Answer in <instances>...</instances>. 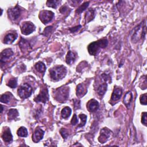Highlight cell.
<instances>
[{
  "label": "cell",
  "mask_w": 147,
  "mask_h": 147,
  "mask_svg": "<svg viewBox=\"0 0 147 147\" xmlns=\"http://www.w3.org/2000/svg\"><path fill=\"white\" fill-rule=\"evenodd\" d=\"M132 41L136 43L141 39L144 40L146 35V24L143 20L140 24L137 26L131 33Z\"/></svg>",
  "instance_id": "1"
},
{
  "label": "cell",
  "mask_w": 147,
  "mask_h": 147,
  "mask_svg": "<svg viewBox=\"0 0 147 147\" xmlns=\"http://www.w3.org/2000/svg\"><path fill=\"white\" fill-rule=\"evenodd\" d=\"M108 44V41L106 39H102L96 41L91 43L88 46V52L93 56L97 55L100 49L105 48Z\"/></svg>",
  "instance_id": "2"
},
{
  "label": "cell",
  "mask_w": 147,
  "mask_h": 147,
  "mask_svg": "<svg viewBox=\"0 0 147 147\" xmlns=\"http://www.w3.org/2000/svg\"><path fill=\"white\" fill-rule=\"evenodd\" d=\"M67 74L66 68L63 66H57L50 70L51 78L54 81H59L65 77Z\"/></svg>",
  "instance_id": "3"
},
{
  "label": "cell",
  "mask_w": 147,
  "mask_h": 147,
  "mask_svg": "<svg viewBox=\"0 0 147 147\" xmlns=\"http://www.w3.org/2000/svg\"><path fill=\"white\" fill-rule=\"evenodd\" d=\"M33 93V89L30 85L25 83L22 84L18 89V94L22 99L29 98Z\"/></svg>",
  "instance_id": "4"
},
{
  "label": "cell",
  "mask_w": 147,
  "mask_h": 147,
  "mask_svg": "<svg viewBox=\"0 0 147 147\" xmlns=\"http://www.w3.org/2000/svg\"><path fill=\"white\" fill-rule=\"evenodd\" d=\"M70 89L67 87H60L57 90L56 93V99L59 102H64L68 98Z\"/></svg>",
  "instance_id": "5"
},
{
  "label": "cell",
  "mask_w": 147,
  "mask_h": 147,
  "mask_svg": "<svg viewBox=\"0 0 147 147\" xmlns=\"http://www.w3.org/2000/svg\"><path fill=\"white\" fill-rule=\"evenodd\" d=\"M39 17L44 24H47L52 21L54 17V13L52 11L43 10L40 12Z\"/></svg>",
  "instance_id": "6"
},
{
  "label": "cell",
  "mask_w": 147,
  "mask_h": 147,
  "mask_svg": "<svg viewBox=\"0 0 147 147\" xmlns=\"http://www.w3.org/2000/svg\"><path fill=\"white\" fill-rule=\"evenodd\" d=\"M36 27L34 24L30 21L24 22L21 27V32L24 35H29L35 30Z\"/></svg>",
  "instance_id": "7"
},
{
  "label": "cell",
  "mask_w": 147,
  "mask_h": 147,
  "mask_svg": "<svg viewBox=\"0 0 147 147\" xmlns=\"http://www.w3.org/2000/svg\"><path fill=\"white\" fill-rule=\"evenodd\" d=\"M21 13V10L20 8V7L17 5L13 8L9 9L8 10V17L10 20L13 21H16V20H17L20 16Z\"/></svg>",
  "instance_id": "8"
},
{
  "label": "cell",
  "mask_w": 147,
  "mask_h": 147,
  "mask_svg": "<svg viewBox=\"0 0 147 147\" xmlns=\"http://www.w3.org/2000/svg\"><path fill=\"white\" fill-rule=\"evenodd\" d=\"M49 100V94L47 88L43 89L39 94L34 99L36 102H42L45 104Z\"/></svg>",
  "instance_id": "9"
},
{
  "label": "cell",
  "mask_w": 147,
  "mask_h": 147,
  "mask_svg": "<svg viewBox=\"0 0 147 147\" xmlns=\"http://www.w3.org/2000/svg\"><path fill=\"white\" fill-rule=\"evenodd\" d=\"M14 53L10 48H7L4 50L1 53V57H0V60H1V63L3 65L5 64L13 55Z\"/></svg>",
  "instance_id": "10"
},
{
  "label": "cell",
  "mask_w": 147,
  "mask_h": 147,
  "mask_svg": "<svg viewBox=\"0 0 147 147\" xmlns=\"http://www.w3.org/2000/svg\"><path fill=\"white\" fill-rule=\"evenodd\" d=\"M112 131L106 128L101 129L100 132V136L99 137V141L101 143H105L110 137Z\"/></svg>",
  "instance_id": "11"
},
{
  "label": "cell",
  "mask_w": 147,
  "mask_h": 147,
  "mask_svg": "<svg viewBox=\"0 0 147 147\" xmlns=\"http://www.w3.org/2000/svg\"><path fill=\"white\" fill-rule=\"evenodd\" d=\"M44 135V131L41 128H40L39 127L35 129L33 134L32 135V141L35 143L39 142L41 140L43 139Z\"/></svg>",
  "instance_id": "12"
},
{
  "label": "cell",
  "mask_w": 147,
  "mask_h": 147,
  "mask_svg": "<svg viewBox=\"0 0 147 147\" xmlns=\"http://www.w3.org/2000/svg\"><path fill=\"white\" fill-rule=\"evenodd\" d=\"M122 94V90L119 87H114L113 93L111 96V101L112 102H117L120 98Z\"/></svg>",
  "instance_id": "13"
},
{
  "label": "cell",
  "mask_w": 147,
  "mask_h": 147,
  "mask_svg": "<svg viewBox=\"0 0 147 147\" xmlns=\"http://www.w3.org/2000/svg\"><path fill=\"white\" fill-rule=\"evenodd\" d=\"M18 35L16 32L8 33L4 37V43L6 44H10L13 43L17 38Z\"/></svg>",
  "instance_id": "14"
},
{
  "label": "cell",
  "mask_w": 147,
  "mask_h": 147,
  "mask_svg": "<svg viewBox=\"0 0 147 147\" xmlns=\"http://www.w3.org/2000/svg\"><path fill=\"white\" fill-rule=\"evenodd\" d=\"M2 138L4 142L7 143H10L13 140V136L11 133L9 128L5 129L2 135Z\"/></svg>",
  "instance_id": "15"
},
{
  "label": "cell",
  "mask_w": 147,
  "mask_h": 147,
  "mask_svg": "<svg viewBox=\"0 0 147 147\" xmlns=\"http://www.w3.org/2000/svg\"><path fill=\"white\" fill-rule=\"evenodd\" d=\"M99 106L100 105H99L98 102L94 99L91 100L87 104L88 109L90 112H94L96 111L98 109Z\"/></svg>",
  "instance_id": "16"
},
{
  "label": "cell",
  "mask_w": 147,
  "mask_h": 147,
  "mask_svg": "<svg viewBox=\"0 0 147 147\" xmlns=\"http://www.w3.org/2000/svg\"><path fill=\"white\" fill-rule=\"evenodd\" d=\"M132 100H133V95L132 92L128 91L125 94L123 100V102L124 105L127 106V108H128L130 106V105L132 101Z\"/></svg>",
  "instance_id": "17"
},
{
  "label": "cell",
  "mask_w": 147,
  "mask_h": 147,
  "mask_svg": "<svg viewBox=\"0 0 147 147\" xmlns=\"http://www.w3.org/2000/svg\"><path fill=\"white\" fill-rule=\"evenodd\" d=\"M75 59H76V55L75 54V53H74L71 51H69L67 54L66 58V63L68 64L71 65L72 63L75 62Z\"/></svg>",
  "instance_id": "18"
},
{
  "label": "cell",
  "mask_w": 147,
  "mask_h": 147,
  "mask_svg": "<svg viewBox=\"0 0 147 147\" xmlns=\"http://www.w3.org/2000/svg\"><path fill=\"white\" fill-rule=\"evenodd\" d=\"M87 93V89L83 84H79L77 88V95L79 97H82Z\"/></svg>",
  "instance_id": "19"
},
{
  "label": "cell",
  "mask_w": 147,
  "mask_h": 147,
  "mask_svg": "<svg viewBox=\"0 0 147 147\" xmlns=\"http://www.w3.org/2000/svg\"><path fill=\"white\" fill-rule=\"evenodd\" d=\"M19 45L20 48L21 49V50L25 51L27 50H28L29 48L30 47L31 45L30 44V43L28 42V41L26 40V39L21 38L20 42H19Z\"/></svg>",
  "instance_id": "20"
},
{
  "label": "cell",
  "mask_w": 147,
  "mask_h": 147,
  "mask_svg": "<svg viewBox=\"0 0 147 147\" xmlns=\"http://www.w3.org/2000/svg\"><path fill=\"white\" fill-rule=\"evenodd\" d=\"M18 112L17 109H10L8 112V116L9 120H13L15 119L18 116Z\"/></svg>",
  "instance_id": "21"
},
{
  "label": "cell",
  "mask_w": 147,
  "mask_h": 147,
  "mask_svg": "<svg viewBox=\"0 0 147 147\" xmlns=\"http://www.w3.org/2000/svg\"><path fill=\"white\" fill-rule=\"evenodd\" d=\"M95 17V10L91 9H90L85 14V18L86 20V22L88 23L90 22L93 18Z\"/></svg>",
  "instance_id": "22"
},
{
  "label": "cell",
  "mask_w": 147,
  "mask_h": 147,
  "mask_svg": "<svg viewBox=\"0 0 147 147\" xmlns=\"http://www.w3.org/2000/svg\"><path fill=\"white\" fill-rule=\"evenodd\" d=\"M107 87H108V85L106 83H104L100 85L98 87L96 90L98 94L101 96L104 95L107 90Z\"/></svg>",
  "instance_id": "23"
},
{
  "label": "cell",
  "mask_w": 147,
  "mask_h": 147,
  "mask_svg": "<svg viewBox=\"0 0 147 147\" xmlns=\"http://www.w3.org/2000/svg\"><path fill=\"white\" fill-rule=\"evenodd\" d=\"M72 112L71 109L68 106L63 108L61 112V116L62 118L64 119H67L71 115Z\"/></svg>",
  "instance_id": "24"
},
{
  "label": "cell",
  "mask_w": 147,
  "mask_h": 147,
  "mask_svg": "<svg viewBox=\"0 0 147 147\" xmlns=\"http://www.w3.org/2000/svg\"><path fill=\"white\" fill-rule=\"evenodd\" d=\"M17 133L19 137H27V136L28 135L27 128L24 127H20L18 129Z\"/></svg>",
  "instance_id": "25"
},
{
  "label": "cell",
  "mask_w": 147,
  "mask_h": 147,
  "mask_svg": "<svg viewBox=\"0 0 147 147\" xmlns=\"http://www.w3.org/2000/svg\"><path fill=\"white\" fill-rule=\"evenodd\" d=\"M35 67L36 68V70L39 71L40 73H43L45 72V70H46V67L44 64V63L41 62H37L35 66Z\"/></svg>",
  "instance_id": "26"
},
{
  "label": "cell",
  "mask_w": 147,
  "mask_h": 147,
  "mask_svg": "<svg viewBox=\"0 0 147 147\" xmlns=\"http://www.w3.org/2000/svg\"><path fill=\"white\" fill-rule=\"evenodd\" d=\"M59 3H60V1L58 0H51L47 1V6L52 8H56Z\"/></svg>",
  "instance_id": "27"
},
{
  "label": "cell",
  "mask_w": 147,
  "mask_h": 147,
  "mask_svg": "<svg viewBox=\"0 0 147 147\" xmlns=\"http://www.w3.org/2000/svg\"><path fill=\"white\" fill-rule=\"evenodd\" d=\"M90 4V2H85V3H83L81 6H80L76 10V13L77 14H81L82 13L83 11H85L89 7Z\"/></svg>",
  "instance_id": "28"
},
{
  "label": "cell",
  "mask_w": 147,
  "mask_h": 147,
  "mask_svg": "<svg viewBox=\"0 0 147 147\" xmlns=\"http://www.w3.org/2000/svg\"><path fill=\"white\" fill-rule=\"evenodd\" d=\"M17 79L16 78H11L8 83H7V86L12 89H14L17 87Z\"/></svg>",
  "instance_id": "29"
},
{
  "label": "cell",
  "mask_w": 147,
  "mask_h": 147,
  "mask_svg": "<svg viewBox=\"0 0 147 147\" xmlns=\"http://www.w3.org/2000/svg\"><path fill=\"white\" fill-rule=\"evenodd\" d=\"M79 117L81 119V123L78 125L79 128H81L83 127L85 125L86 123V121H87V116L83 114H80L79 116Z\"/></svg>",
  "instance_id": "30"
},
{
  "label": "cell",
  "mask_w": 147,
  "mask_h": 147,
  "mask_svg": "<svg viewBox=\"0 0 147 147\" xmlns=\"http://www.w3.org/2000/svg\"><path fill=\"white\" fill-rule=\"evenodd\" d=\"M10 99V96L8 94H4L1 96V102L2 103L7 104L9 102Z\"/></svg>",
  "instance_id": "31"
},
{
  "label": "cell",
  "mask_w": 147,
  "mask_h": 147,
  "mask_svg": "<svg viewBox=\"0 0 147 147\" xmlns=\"http://www.w3.org/2000/svg\"><path fill=\"white\" fill-rule=\"evenodd\" d=\"M140 104L143 105H146L147 101H146V93L142 94L140 96Z\"/></svg>",
  "instance_id": "32"
},
{
  "label": "cell",
  "mask_w": 147,
  "mask_h": 147,
  "mask_svg": "<svg viewBox=\"0 0 147 147\" xmlns=\"http://www.w3.org/2000/svg\"><path fill=\"white\" fill-rule=\"evenodd\" d=\"M60 133L64 139H66L69 135L68 131L65 128H62L60 130Z\"/></svg>",
  "instance_id": "33"
},
{
  "label": "cell",
  "mask_w": 147,
  "mask_h": 147,
  "mask_svg": "<svg viewBox=\"0 0 147 147\" xmlns=\"http://www.w3.org/2000/svg\"><path fill=\"white\" fill-rule=\"evenodd\" d=\"M146 115H147L146 112H143L142 113L141 122H142V124H144L145 126H146V119H147Z\"/></svg>",
  "instance_id": "34"
},
{
  "label": "cell",
  "mask_w": 147,
  "mask_h": 147,
  "mask_svg": "<svg viewBox=\"0 0 147 147\" xmlns=\"http://www.w3.org/2000/svg\"><path fill=\"white\" fill-rule=\"evenodd\" d=\"M52 28H53L52 26H50V27H47L43 32V35L45 36H47L49 34H50V32H51V31L52 30Z\"/></svg>",
  "instance_id": "35"
},
{
  "label": "cell",
  "mask_w": 147,
  "mask_h": 147,
  "mask_svg": "<svg viewBox=\"0 0 147 147\" xmlns=\"http://www.w3.org/2000/svg\"><path fill=\"white\" fill-rule=\"evenodd\" d=\"M78 117H77V116L76 114H74L73 116V117L71 119V124L72 125H75L76 124H78Z\"/></svg>",
  "instance_id": "36"
},
{
  "label": "cell",
  "mask_w": 147,
  "mask_h": 147,
  "mask_svg": "<svg viewBox=\"0 0 147 147\" xmlns=\"http://www.w3.org/2000/svg\"><path fill=\"white\" fill-rule=\"evenodd\" d=\"M81 27H82V26L81 25H79V26H76L75 27H72V28H70L69 30H70V31L71 33H74V32H77Z\"/></svg>",
  "instance_id": "37"
},
{
  "label": "cell",
  "mask_w": 147,
  "mask_h": 147,
  "mask_svg": "<svg viewBox=\"0 0 147 147\" xmlns=\"http://www.w3.org/2000/svg\"><path fill=\"white\" fill-rule=\"evenodd\" d=\"M74 107L75 109H79L81 108V103L79 101L74 100Z\"/></svg>",
  "instance_id": "38"
},
{
  "label": "cell",
  "mask_w": 147,
  "mask_h": 147,
  "mask_svg": "<svg viewBox=\"0 0 147 147\" xmlns=\"http://www.w3.org/2000/svg\"><path fill=\"white\" fill-rule=\"evenodd\" d=\"M102 77L103 78L105 82L108 81V80H110V76H109V75H107L106 74H103L102 75Z\"/></svg>",
  "instance_id": "39"
},
{
  "label": "cell",
  "mask_w": 147,
  "mask_h": 147,
  "mask_svg": "<svg viewBox=\"0 0 147 147\" xmlns=\"http://www.w3.org/2000/svg\"><path fill=\"white\" fill-rule=\"evenodd\" d=\"M68 9V8L66 6H63L61 7V8L59 9V11L62 13H64L66 12V11Z\"/></svg>",
  "instance_id": "40"
},
{
  "label": "cell",
  "mask_w": 147,
  "mask_h": 147,
  "mask_svg": "<svg viewBox=\"0 0 147 147\" xmlns=\"http://www.w3.org/2000/svg\"><path fill=\"white\" fill-rule=\"evenodd\" d=\"M1 113H3V109H4V108H3V105H1Z\"/></svg>",
  "instance_id": "41"
},
{
  "label": "cell",
  "mask_w": 147,
  "mask_h": 147,
  "mask_svg": "<svg viewBox=\"0 0 147 147\" xmlns=\"http://www.w3.org/2000/svg\"><path fill=\"white\" fill-rule=\"evenodd\" d=\"M1 15H2V14H3V9H1Z\"/></svg>",
  "instance_id": "42"
}]
</instances>
